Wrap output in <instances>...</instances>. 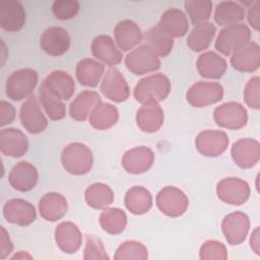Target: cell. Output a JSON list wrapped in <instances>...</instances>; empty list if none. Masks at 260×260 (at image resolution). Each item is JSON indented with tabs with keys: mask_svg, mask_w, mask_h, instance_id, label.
Here are the masks:
<instances>
[{
	"mask_svg": "<svg viewBox=\"0 0 260 260\" xmlns=\"http://www.w3.org/2000/svg\"><path fill=\"white\" fill-rule=\"evenodd\" d=\"M171 92V81L162 73H155L141 78L135 85L133 95L140 104L159 103Z\"/></svg>",
	"mask_w": 260,
	"mask_h": 260,
	"instance_id": "6da1fadb",
	"label": "cell"
},
{
	"mask_svg": "<svg viewBox=\"0 0 260 260\" xmlns=\"http://www.w3.org/2000/svg\"><path fill=\"white\" fill-rule=\"evenodd\" d=\"M61 162L67 173L74 176H83L90 172L93 165V155L85 144L72 142L63 148Z\"/></svg>",
	"mask_w": 260,
	"mask_h": 260,
	"instance_id": "7a4b0ae2",
	"label": "cell"
},
{
	"mask_svg": "<svg viewBox=\"0 0 260 260\" xmlns=\"http://www.w3.org/2000/svg\"><path fill=\"white\" fill-rule=\"evenodd\" d=\"M38 79V72L31 68H22L13 71L5 83L6 95L15 102L30 96L37 86Z\"/></svg>",
	"mask_w": 260,
	"mask_h": 260,
	"instance_id": "3957f363",
	"label": "cell"
},
{
	"mask_svg": "<svg viewBox=\"0 0 260 260\" xmlns=\"http://www.w3.org/2000/svg\"><path fill=\"white\" fill-rule=\"evenodd\" d=\"M249 42H251V30L247 24L241 22L224 26L219 31L214 47L220 54L230 56Z\"/></svg>",
	"mask_w": 260,
	"mask_h": 260,
	"instance_id": "277c9868",
	"label": "cell"
},
{
	"mask_svg": "<svg viewBox=\"0 0 260 260\" xmlns=\"http://www.w3.org/2000/svg\"><path fill=\"white\" fill-rule=\"evenodd\" d=\"M157 208L169 217L183 215L189 206L187 195L175 186H166L158 191L155 197Z\"/></svg>",
	"mask_w": 260,
	"mask_h": 260,
	"instance_id": "5b68a950",
	"label": "cell"
},
{
	"mask_svg": "<svg viewBox=\"0 0 260 260\" xmlns=\"http://www.w3.org/2000/svg\"><path fill=\"white\" fill-rule=\"evenodd\" d=\"M213 119L215 124L221 128L239 130L247 125L248 113L242 104L228 102L215 108Z\"/></svg>",
	"mask_w": 260,
	"mask_h": 260,
	"instance_id": "8992f818",
	"label": "cell"
},
{
	"mask_svg": "<svg viewBox=\"0 0 260 260\" xmlns=\"http://www.w3.org/2000/svg\"><path fill=\"white\" fill-rule=\"evenodd\" d=\"M126 68L135 75L154 72L160 68L159 58L145 44L133 49L125 57Z\"/></svg>",
	"mask_w": 260,
	"mask_h": 260,
	"instance_id": "52a82bcc",
	"label": "cell"
},
{
	"mask_svg": "<svg viewBox=\"0 0 260 260\" xmlns=\"http://www.w3.org/2000/svg\"><path fill=\"white\" fill-rule=\"evenodd\" d=\"M223 87L218 82L198 81L190 86L186 93L187 102L194 108H203L221 101Z\"/></svg>",
	"mask_w": 260,
	"mask_h": 260,
	"instance_id": "ba28073f",
	"label": "cell"
},
{
	"mask_svg": "<svg viewBox=\"0 0 260 260\" xmlns=\"http://www.w3.org/2000/svg\"><path fill=\"white\" fill-rule=\"evenodd\" d=\"M249 184L237 177H228L216 185V195L222 202L230 205H242L250 197Z\"/></svg>",
	"mask_w": 260,
	"mask_h": 260,
	"instance_id": "9c48e42d",
	"label": "cell"
},
{
	"mask_svg": "<svg viewBox=\"0 0 260 260\" xmlns=\"http://www.w3.org/2000/svg\"><path fill=\"white\" fill-rule=\"evenodd\" d=\"M19 118L24 129L30 134H39L45 131L48 120L43 114L36 95L31 94L20 107Z\"/></svg>",
	"mask_w": 260,
	"mask_h": 260,
	"instance_id": "30bf717a",
	"label": "cell"
},
{
	"mask_svg": "<svg viewBox=\"0 0 260 260\" xmlns=\"http://www.w3.org/2000/svg\"><path fill=\"white\" fill-rule=\"evenodd\" d=\"M250 219L242 211H235L225 215L221 221V231L228 242L232 246L242 244L249 233Z\"/></svg>",
	"mask_w": 260,
	"mask_h": 260,
	"instance_id": "8fae6325",
	"label": "cell"
},
{
	"mask_svg": "<svg viewBox=\"0 0 260 260\" xmlns=\"http://www.w3.org/2000/svg\"><path fill=\"white\" fill-rule=\"evenodd\" d=\"M102 93L112 102L123 103L130 95L128 83L123 74L116 68L110 67L104 74L101 83Z\"/></svg>",
	"mask_w": 260,
	"mask_h": 260,
	"instance_id": "7c38bea8",
	"label": "cell"
},
{
	"mask_svg": "<svg viewBox=\"0 0 260 260\" xmlns=\"http://www.w3.org/2000/svg\"><path fill=\"white\" fill-rule=\"evenodd\" d=\"M230 143L229 136L221 130H204L195 139L197 150L204 156L216 157L222 154Z\"/></svg>",
	"mask_w": 260,
	"mask_h": 260,
	"instance_id": "4fadbf2b",
	"label": "cell"
},
{
	"mask_svg": "<svg viewBox=\"0 0 260 260\" xmlns=\"http://www.w3.org/2000/svg\"><path fill=\"white\" fill-rule=\"evenodd\" d=\"M3 215L10 223L26 226L36 220L37 211L30 202L21 198H13L4 204Z\"/></svg>",
	"mask_w": 260,
	"mask_h": 260,
	"instance_id": "5bb4252c",
	"label": "cell"
},
{
	"mask_svg": "<svg viewBox=\"0 0 260 260\" xmlns=\"http://www.w3.org/2000/svg\"><path fill=\"white\" fill-rule=\"evenodd\" d=\"M40 46L50 56H62L70 48L69 34L61 26H50L43 31L40 38Z\"/></svg>",
	"mask_w": 260,
	"mask_h": 260,
	"instance_id": "9a60e30c",
	"label": "cell"
},
{
	"mask_svg": "<svg viewBox=\"0 0 260 260\" xmlns=\"http://www.w3.org/2000/svg\"><path fill=\"white\" fill-rule=\"evenodd\" d=\"M154 162L153 151L146 146H138L127 150L121 160L124 170L132 175L147 172Z\"/></svg>",
	"mask_w": 260,
	"mask_h": 260,
	"instance_id": "2e32d148",
	"label": "cell"
},
{
	"mask_svg": "<svg viewBox=\"0 0 260 260\" xmlns=\"http://www.w3.org/2000/svg\"><path fill=\"white\" fill-rule=\"evenodd\" d=\"M38 180L39 173L37 168L25 160L15 164L8 175V182L10 186L19 192L32 190L36 187Z\"/></svg>",
	"mask_w": 260,
	"mask_h": 260,
	"instance_id": "e0dca14e",
	"label": "cell"
},
{
	"mask_svg": "<svg viewBox=\"0 0 260 260\" xmlns=\"http://www.w3.org/2000/svg\"><path fill=\"white\" fill-rule=\"evenodd\" d=\"M231 154L237 166L251 169L260 159V144L256 139L242 138L233 144Z\"/></svg>",
	"mask_w": 260,
	"mask_h": 260,
	"instance_id": "ac0fdd59",
	"label": "cell"
},
{
	"mask_svg": "<svg viewBox=\"0 0 260 260\" xmlns=\"http://www.w3.org/2000/svg\"><path fill=\"white\" fill-rule=\"evenodd\" d=\"M54 236L57 246L66 254L76 253L82 243L81 232L72 221H63L59 223L55 229Z\"/></svg>",
	"mask_w": 260,
	"mask_h": 260,
	"instance_id": "d6986e66",
	"label": "cell"
},
{
	"mask_svg": "<svg viewBox=\"0 0 260 260\" xmlns=\"http://www.w3.org/2000/svg\"><path fill=\"white\" fill-rule=\"evenodd\" d=\"M25 10L19 1H0V26L7 31H18L25 23Z\"/></svg>",
	"mask_w": 260,
	"mask_h": 260,
	"instance_id": "ffe728a7",
	"label": "cell"
},
{
	"mask_svg": "<svg viewBox=\"0 0 260 260\" xmlns=\"http://www.w3.org/2000/svg\"><path fill=\"white\" fill-rule=\"evenodd\" d=\"M231 64L240 72H254L260 65V47L255 42H249L231 56Z\"/></svg>",
	"mask_w": 260,
	"mask_h": 260,
	"instance_id": "44dd1931",
	"label": "cell"
},
{
	"mask_svg": "<svg viewBox=\"0 0 260 260\" xmlns=\"http://www.w3.org/2000/svg\"><path fill=\"white\" fill-rule=\"evenodd\" d=\"M91 54L103 64L113 67L122 61L123 54L108 35H100L91 42Z\"/></svg>",
	"mask_w": 260,
	"mask_h": 260,
	"instance_id": "7402d4cb",
	"label": "cell"
},
{
	"mask_svg": "<svg viewBox=\"0 0 260 260\" xmlns=\"http://www.w3.org/2000/svg\"><path fill=\"white\" fill-rule=\"evenodd\" d=\"M28 149V139L16 128H5L0 131V150L4 155L20 157Z\"/></svg>",
	"mask_w": 260,
	"mask_h": 260,
	"instance_id": "603a6c76",
	"label": "cell"
},
{
	"mask_svg": "<svg viewBox=\"0 0 260 260\" xmlns=\"http://www.w3.org/2000/svg\"><path fill=\"white\" fill-rule=\"evenodd\" d=\"M114 37L121 52H127L142 42L143 34L136 22L131 19H124L116 24Z\"/></svg>",
	"mask_w": 260,
	"mask_h": 260,
	"instance_id": "cb8c5ba5",
	"label": "cell"
},
{
	"mask_svg": "<svg viewBox=\"0 0 260 260\" xmlns=\"http://www.w3.org/2000/svg\"><path fill=\"white\" fill-rule=\"evenodd\" d=\"M164 110L158 103L142 104L135 116L138 128L146 133L157 132L164 124Z\"/></svg>",
	"mask_w": 260,
	"mask_h": 260,
	"instance_id": "d4e9b609",
	"label": "cell"
},
{
	"mask_svg": "<svg viewBox=\"0 0 260 260\" xmlns=\"http://www.w3.org/2000/svg\"><path fill=\"white\" fill-rule=\"evenodd\" d=\"M157 26L169 37L182 38L189 29L186 14L179 8H169L160 16Z\"/></svg>",
	"mask_w": 260,
	"mask_h": 260,
	"instance_id": "484cf974",
	"label": "cell"
},
{
	"mask_svg": "<svg viewBox=\"0 0 260 260\" xmlns=\"http://www.w3.org/2000/svg\"><path fill=\"white\" fill-rule=\"evenodd\" d=\"M68 210L66 198L58 192H48L39 201V212L47 221H57L61 219Z\"/></svg>",
	"mask_w": 260,
	"mask_h": 260,
	"instance_id": "4316f807",
	"label": "cell"
},
{
	"mask_svg": "<svg viewBox=\"0 0 260 260\" xmlns=\"http://www.w3.org/2000/svg\"><path fill=\"white\" fill-rule=\"evenodd\" d=\"M45 87L61 101H68L75 91V83L71 75L63 70L51 72L42 82Z\"/></svg>",
	"mask_w": 260,
	"mask_h": 260,
	"instance_id": "83f0119b",
	"label": "cell"
},
{
	"mask_svg": "<svg viewBox=\"0 0 260 260\" xmlns=\"http://www.w3.org/2000/svg\"><path fill=\"white\" fill-rule=\"evenodd\" d=\"M196 67L198 73L203 78L219 79L224 75L228 64L223 57L219 56L215 52L208 51L198 57Z\"/></svg>",
	"mask_w": 260,
	"mask_h": 260,
	"instance_id": "f1b7e54d",
	"label": "cell"
},
{
	"mask_svg": "<svg viewBox=\"0 0 260 260\" xmlns=\"http://www.w3.org/2000/svg\"><path fill=\"white\" fill-rule=\"evenodd\" d=\"M105 73V65L94 59H81L75 69L78 82L86 87H95Z\"/></svg>",
	"mask_w": 260,
	"mask_h": 260,
	"instance_id": "f546056e",
	"label": "cell"
},
{
	"mask_svg": "<svg viewBox=\"0 0 260 260\" xmlns=\"http://www.w3.org/2000/svg\"><path fill=\"white\" fill-rule=\"evenodd\" d=\"M101 101H102L101 96L96 91H93V90L81 91L70 103L69 115L73 120L83 122L89 117L93 108Z\"/></svg>",
	"mask_w": 260,
	"mask_h": 260,
	"instance_id": "4dcf8cb0",
	"label": "cell"
},
{
	"mask_svg": "<svg viewBox=\"0 0 260 260\" xmlns=\"http://www.w3.org/2000/svg\"><path fill=\"white\" fill-rule=\"evenodd\" d=\"M124 204L131 213L135 215L144 214L152 206L151 193L142 186H133L126 192Z\"/></svg>",
	"mask_w": 260,
	"mask_h": 260,
	"instance_id": "1f68e13d",
	"label": "cell"
},
{
	"mask_svg": "<svg viewBox=\"0 0 260 260\" xmlns=\"http://www.w3.org/2000/svg\"><path fill=\"white\" fill-rule=\"evenodd\" d=\"M118 109L110 103L101 101L91 111L88 122L96 130H108L118 122Z\"/></svg>",
	"mask_w": 260,
	"mask_h": 260,
	"instance_id": "d6a6232c",
	"label": "cell"
},
{
	"mask_svg": "<svg viewBox=\"0 0 260 260\" xmlns=\"http://www.w3.org/2000/svg\"><path fill=\"white\" fill-rule=\"evenodd\" d=\"M216 32V26L209 21L197 23L191 29L188 38L187 45L194 52H201L210 46Z\"/></svg>",
	"mask_w": 260,
	"mask_h": 260,
	"instance_id": "836d02e7",
	"label": "cell"
},
{
	"mask_svg": "<svg viewBox=\"0 0 260 260\" xmlns=\"http://www.w3.org/2000/svg\"><path fill=\"white\" fill-rule=\"evenodd\" d=\"M114 192L112 188L101 182L88 186L84 192V199L88 206L94 209H106L114 202Z\"/></svg>",
	"mask_w": 260,
	"mask_h": 260,
	"instance_id": "e575fe53",
	"label": "cell"
},
{
	"mask_svg": "<svg viewBox=\"0 0 260 260\" xmlns=\"http://www.w3.org/2000/svg\"><path fill=\"white\" fill-rule=\"evenodd\" d=\"M214 21L220 26L241 23L245 18V9L234 1H221L214 10Z\"/></svg>",
	"mask_w": 260,
	"mask_h": 260,
	"instance_id": "d590c367",
	"label": "cell"
},
{
	"mask_svg": "<svg viewBox=\"0 0 260 260\" xmlns=\"http://www.w3.org/2000/svg\"><path fill=\"white\" fill-rule=\"evenodd\" d=\"M145 45L152 50L157 57H167L174 47V40L166 35L157 25L144 32Z\"/></svg>",
	"mask_w": 260,
	"mask_h": 260,
	"instance_id": "8d00e7d4",
	"label": "cell"
},
{
	"mask_svg": "<svg viewBox=\"0 0 260 260\" xmlns=\"http://www.w3.org/2000/svg\"><path fill=\"white\" fill-rule=\"evenodd\" d=\"M102 229L110 235H118L124 232L127 225V215L120 208H106L100 215Z\"/></svg>",
	"mask_w": 260,
	"mask_h": 260,
	"instance_id": "74e56055",
	"label": "cell"
},
{
	"mask_svg": "<svg viewBox=\"0 0 260 260\" xmlns=\"http://www.w3.org/2000/svg\"><path fill=\"white\" fill-rule=\"evenodd\" d=\"M39 99L48 117L53 121H59L66 116V108L63 102L53 95L42 83L39 87Z\"/></svg>",
	"mask_w": 260,
	"mask_h": 260,
	"instance_id": "f35d334b",
	"label": "cell"
},
{
	"mask_svg": "<svg viewBox=\"0 0 260 260\" xmlns=\"http://www.w3.org/2000/svg\"><path fill=\"white\" fill-rule=\"evenodd\" d=\"M212 6V2L209 0H186L184 2L185 10L194 25L209 19Z\"/></svg>",
	"mask_w": 260,
	"mask_h": 260,
	"instance_id": "ab89813d",
	"label": "cell"
},
{
	"mask_svg": "<svg viewBox=\"0 0 260 260\" xmlns=\"http://www.w3.org/2000/svg\"><path fill=\"white\" fill-rule=\"evenodd\" d=\"M148 257L146 247L134 240H128L123 242L116 250L114 259L115 260H131V259H140L145 260Z\"/></svg>",
	"mask_w": 260,
	"mask_h": 260,
	"instance_id": "60d3db41",
	"label": "cell"
},
{
	"mask_svg": "<svg viewBox=\"0 0 260 260\" xmlns=\"http://www.w3.org/2000/svg\"><path fill=\"white\" fill-rule=\"evenodd\" d=\"M199 258L201 260H225L228 259V251L222 243L208 240L201 245Z\"/></svg>",
	"mask_w": 260,
	"mask_h": 260,
	"instance_id": "b9f144b4",
	"label": "cell"
},
{
	"mask_svg": "<svg viewBox=\"0 0 260 260\" xmlns=\"http://www.w3.org/2000/svg\"><path fill=\"white\" fill-rule=\"evenodd\" d=\"M84 260H105L109 259L106 253L105 246L101 239L94 235H88L86 237L85 248L83 251Z\"/></svg>",
	"mask_w": 260,
	"mask_h": 260,
	"instance_id": "7bdbcfd3",
	"label": "cell"
},
{
	"mask_svg": "<svg viewBox=\"0 0 260 260\" xmlns=\"http://www.w3.org/2000/svg\"><path fill=\"white\" fill-rule=\"evenodd\" d=\"M52 11L56 18L67 20L77 14L79 3L76 0H56L52 4Z\"/></svg>",
	"mask_w": 260,
	"mask_h": 260,
	"instance_id": "ee69618b",
	"label": "cell"
},
{
	"mask_svg": "<svg viewBox=\"0 0 260 260\" xmlns=\"http://www.w3.org/2000/svg\"><path fill=\"white\" fill-rule=\"evenodd\" d=\"M244 100L251 109H260V78L254 76L250 78L244 89Z\"/></svg>",
	"mask_w": 260,
	"mask_h": 260,
	"instance_id": "f6af8a7d",
	"label": "cell"
},
{
	"mask_svg": "<svg viewBox=\"0 0 260 260\" xmlns=\"http://www.w3.org/2000/svg\"><path fill=\"white\" fill-rule=\"evenodd\" d=\"M14 118H15L14 107L6 101H1L0 102V125H1V127L12 123L14 121Z\"/></svg>",
	"mask_w": 260,
	"mask_h": 260,
	"instance_id": "bcb514c9",
	"label": "cell"
},
{
	"mask_svg": "<svg viewBox=\"0 0 260 260\" xmlns=\"http://www.w3.org/2000/svg\"><path fill=\"white\" fill-rule=\"evenodd\" d=\"M13 250V244L10 240L9 234L4 226H1V237H0V258L5 259Z\"/></svg>",
	"mask_w": 260,
	"mask_h": 260,
	"instance_id": "7dc6e473",
	"label": "cell"
},
{
	"mask_svg": "<svg viewBox=\"0 0 260 260\" xmlns=\"http://www.w3.org/2000/svg\"><path fill=\"white\" fill-rule=\"evenodd\" d=\"M249 24L255 29L259 30L260 27V1H256L248 9L247 14Z\"/></svg>",
	"mask_w": 260,
	"mask_h": 260,
	"instance_id": "c3c4849f",
	"label": "cell"
},
{
	"mask_svg": "<svg viewBox=\"0 0 260 260\" xmlns=\"http://www.w3.org/2000/svg\"><path fill=\"white\" fill-rule=\"evenodd\" d=\"M259 236H260L259 226H257L252 232V235H251V238H250V247L257 255H260V239H259Z\"/></svg>",
	"mask_w": 260,
	"mask_h": 260,
	"instance_id": "681fc988",
	"label": "cell"
},
{
	"mask_svg": "<svg viewBox=\"0 0 260 260\" xmlns=\"http://www.w3.org/2000/svg\"><path fill=\"white\" fill-rule=\"evenodd\" d=\"M18 258H21V259H23V258H28V259H30L31 256L28 255V254H26V253H24L23 251H19V253H18V254H15V255L12 257V259H18Z\"/></svg>",
	"mask_w": 260,
	"mask_h": 260,
	"instance_id": "f907efd6",
	"label": "cell"
}]
</instances>
